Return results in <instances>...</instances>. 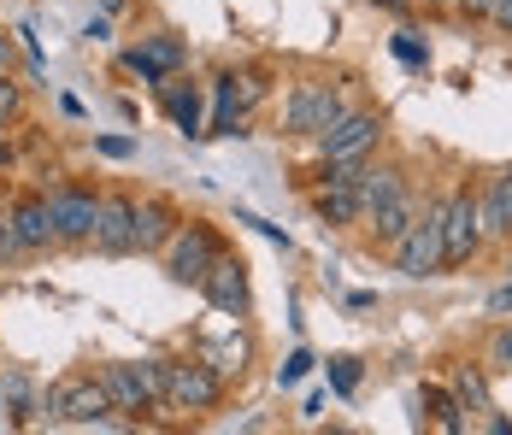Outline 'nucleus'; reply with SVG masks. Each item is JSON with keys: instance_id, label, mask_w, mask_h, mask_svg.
Returning a JSON list of instances; mask_svg holds the SVG:
<instances>
[{"instance_id": "1", "label": "nucleus", "mask_w": 512, "mask_h": 435, "mask_svg": "<svg viewBox=\"0 0 512 435\" xmlns=\"http://www.w3.org/2000/svg\"><path fill=\"white\" fill-rule=\"evenodd\" d=\"M354 112V95H348V83H336V77H307V83H295L289 100H283V136H301V142H318L336 118H348Z\"/></svg>"}, {"instance_id": "2", "label": "nucleus", "mask_w": 512, "mask_h": 435, "mask_svg": "<svg viewBox=\"0 0 512 435\" xmlns=\"http://www.w3.org/2000/svg\"><path fill=\"white\" fill-rule=\"evenodd\" d=\"M159 400H165V412H212L224 400V377L206 365L201 353L159 359Z\"/></svg>"}, {"instance_id": "3", "label": "nucleus", "mask_w": 512, "mask_h": 435, "mask_svg": "<svg viewBox=\"0 0 512 435\" xmlns=\"http://www.w3.org/2000/svg\"><path fill=\"white\" fill-rule=\"evenodd\" d=\"M395 253V271L401 277H442L448 271V259H442V194H430L424 206H418V218L407 224V236L389 247Z\"/></svg>"}, {"instance_id": "4", "label": "nucleus", "mask_w": 512, "mask_h": 435, "mask_svg": "<svg viewBox=\"0 0 512 435\" xmlns=\"http://www.w3.org/2000/svg\"><path fill=\"white\" fill-rule=\"evenodd\" d=\"M159 253H165V277H171V283L201 289V277L212 271V259L224 253V236H218L206 218H183V224H177V236L159 247Z\"/></svg>"}, {"instance_id": "5", "label": "nucleus", "mask_w": 512, "mask_h": 435, "mask_svg": "<svg viewBox=\"0 0 512 435\" xmlns=\"http://www.w3.org/2000/svg\"><path fill=\"white\" fill-rule=\"evenodd\" d=\"M42 412H48L53 424H106L112 418V394H106V383L95 371H71V377L48 383Z\"/></svg>"}, {"instance_id": "6", "label": "nucleus", "mask_w": 512, "mask_h": 435, "mask_svg": "<svg viewBox=\"0 0 512 435\" xmlns=\"http://www.w3.org/2000/svg\"><path fill=\"white\" fill-rule=\"evenodd\" d=\"M483 247V218H477V189L460 183V189L442 194V259H448V271L465 265L471 253Z\"/></svg>"}, {"instance_id": "7", "label": "nucleus", "mask_w": 512, "mask_h": 435, "mask_svg": "<svg viewBox=\"0 0 512 435\" xmlns=\"http://www.w3.org/2000/svg\"><path fill=\"white\" fill-rule=\"evenodd\" d=\"M383 142V112H348V118H336L324 136H318V153H324V165H365L371 153Z\"/></svg>"}, {"instance_id": "8", "label": "nucleus", "mask_w": 512, "mask_h": 435, "mask_svg": "<svg viewBox=\"0 0 512 435\" xmlns=\"http://www.w3.org/2000/svg\"><path fill=\"white\" fill-rule=\"evenodd\" d=\"M95 377L112 394V412H124V418H148V412L165 406L159 400V359H148V365H101Z\"/></svg>"}, {"instance_id": "9", "label": "nucleus", "mask_w": 512, "mask_h": 435, "mask_svg": "<svg viewBox=\"0 0 512 435\" xmlns=\"http://www.w3.org/2000/svg\"><path fill=\"white\" fill-rule=\"evenodd\" d=\"M48 212H53V236L65 247H89L95 242V218H101V194L95 189H77V183H59L48 194Z\"/></svg>"}, {"instance_id": "10", "label": "nucleus", "mask_w": 512, "mask_h": 435, "mask_svg": "<svg viewBox=\"0 0 512 435\" xmlns=\"http://www.w3.org/2000/svg\"><path fill=\"white\" fill-rule=\"evenodd\" d=\"M201 294L212 312H224V318H248V306H254V289H248V259H236V253H218L212 259V271L201 277Z\"/></svg>"}, {"instance_id": "11", "label": "nucleus", "mask_w": 512, "mask_h": 435, "mask_svg": "<svg viewBox=\"0 0 512 435\" xmlns=\"http://www.w3.org/2000/svg\"><path fill=\"white\" fill-rule=\"evenodd\" d=\"M359 165H324V189L312 194V212L324 218V224H336V230H348L359 224Z\"/></svg>"}, {"instance_id": "12", "label": "nucleus", "mask_w": 512, "mask_h": 435, "mask_svg": "<svg viewBox=\"0 0 512 435\" xmlns=\"http://www.w3.org/2000/svg\"><path fill=\"white\" fill-rule=\"evenodd\" d=\"M6 224H12V242H18V253L30 259V253H48V247H59V236H53V212H48V194H24L12 212H6Z\"/></svg>"}, {"instance_id": "13", "label": "nucleus", "mask_w": 512, "mask_h": 435, "mask_svg": "<svg viewBox=\"0 0 512 435\" xmlns=\"http://www.w3.org/2000/svg\"><path fill=\"white\" fill-rule=\"evenodd\" d=\"M189 65V48L177 42V36H148V42H136V48L124 53V71H136L142 83H165V77H177Z\"/></svg>"}, {"instance_id": "14", "label": "nucleus", "mask_w": 512, "mask_h": 435, "mask_svg": "<svg viewBox=\"0 0 512 435\" xmlns=\"http://www.w3.org/2000/svg\"><path fill=\"white\" fill-rule=\"evenodd\" d=\"M101 253H136V200L130 194H101V218H95V242Z\"/></svg>"}, {"instance_id": "15", "label": "nucleus", "mask_w": 512, "mask_h": 435, "mask_svg": "<svg viewBox=\"0 0 512 435\" xmlns=\"http://www.w3.org/2000/svg\"><path fill=\"white\" fill-rule=\"evenodd\" d=\"M418 206H424V200H418V189H401V194H389V200H383V206H377V212H365V218H359V224H365V230H371V242L377 247H395L401 242V236H407V224L412 218H418Z\"/></svg>"}, {"instance_id": "16", "label": "nucleus", "mask_w": 512, "mask_h": 435, "mask_svg": "<svg viewBox=\"0 0 512 435\" xmlns=\"http://www.w3.org/2000/svg\"><path fill=\"white\" fill-rule=\"evenodd\" d=\"M254 100H259L254 77L224 71V77H218V112H212V130H206V136H236V124H242V112H248Z\"/></svg>"}, {"instance_id": "17", "label": "nucleus", "mask_w": 512, "mask_h": 435, "mask_svg": "<svg viewBox=\"0 0 512 435\" xmlns=\"http://www.w3.org/2000/svg\"><path fill=\"white\" fill-rule=\"evenodd\" d=\"M177 224H183V212L171 200H142L136 206V253H159L177 236Z\"/></svg>"}, {"instance_id": "18", "label": "nucleus", "mask_w": 512, "mask_h": 435, "mask_svg": "<svg viewBox=\"0 0 512 435\" xmlns=\"http://www.w3.org/2000/svg\"><path fill=\"white\" fill-rule=\"evenodd\" d=\"M159 100H165V112H171V124H177L183 136H206L201 130V83L165 77V83H159Z\"/></svg>"}, {"instance_id": "19", "label": "nucleus", "mask_w": 512, "mask_h": 435, "mask_svg": "<svg viewBox=\"0 0 512 435\" xmlns=\"http://www.w3.org/2000/svg\"><path fill=\"white\" fill-rule=\"evenodd\" d=\"M354 189H359V218H365V212H377L389 194L407 189V171H401V165H359Z\"/></svg>"}, {"instance_id": "20", "label": "nucleus", "mask_w": 512, "mask_h": 435, "mask_svg": "<svg viewBox=\"0 0 512 435\" xmlns=\"http://www.w3.org/2000/svg\"><path fill=\"white\" fill-rule=\"evenodd\" d=\"M424 418L436 424V430H448V435H460L465 430V418H460V400H454V388H424Z\"/></svg>"}, {"instance_id": "21", "label": "nucleus", "mask_w": 512, "mask_h": 435, "mask_svg": "<svg viewBox=\"0 0 512 435\" xmlns=\"http://www.w3.org/2000/svg\"><path fill=\"white\" fill-rule=\"evenodd\" d=\"M454 400H460V412H495V406H489V383H483L477 365H460V371H454Z\"/></svg>"}, {"instance_id": "22", "label": "nucleus", "mask_w": 512, "mask_h": 435, "mask_svg": "<svg viewBox=\"0 0 512 435\" xmlns=\"http://www.w3.org/2000/svg\"><path fill=\"white\" fill-rule=\"evenodd\" d=\"M201 359L212 365V371H218V377H230V371H242V359H248V341H224V347H206Z\"/></svg>"}, {"instance_id": "23", "label": "nucleus", "mask_w": 512, "mask_h": 435, "mask_svg": "<svg viewBox=\"0 0 512 435\" xmlns=\"http://www.w3.org/2000/svg\"><path fill=\"white\" fill-rule=\"evenodd\" d=\"M330 388H336V394H354L359 388V359L354 353H336V359H330Z\"/></svg>"}, {"instance_id": "24", "label": "nucleus", "mask_w": 512, "mask_h": 435, "mask_svg": "<svg viewBox=\"0 0 512 435\" xmlns=\"http://www.w3.org/2000/svg\"><path fill=\"white\" fill-rule=\"evenodd\" d=\"M307 371H312V353H289V359H283V371H277V383L295 388L301 377H307Z\"/></svg>"}, {"instance_id": "25", "label": "nucleus", "mask_w": 512, "mask_h": 435, "mask_svg": "<svg viewBox=\"0 0 512 435\" xmlns=\"http://www.w3.org/2000/svg\"><path fill=\"white\" fill-rule=\"evenodd\" d=\"M489 359H495L501 371H512V324H507V330H495V341H489Z\"/></svg>"}, {"instance_id": "26", "label": "nucleus", "mask_w": 512, "mask_h": 435, "mask_svg": "<svg viewBox=\"0 0 512 435\" xmlns=\"http://www.w3.org/2000/svg\"><path fill=\"white\" fill-rule=\"evenodd\" d=\"M495 200H501V218H507V236H512V165L495 177Z\"/></svg>"}, {"instance_id": "27", "label": "nucleus", "mask_w": 512, "mask_h": 435, "mask_svg": "<svg viewBox=\"0 0 512 435\" xmlns=\"http://www.w3.org/2000/svg\"><path fill=\"white\" fill-rule=\"evenodd\" d=\"M489 6H495V0H454V12L471 18V24H483V18H489Z\"/></svg>"}, {"instance_id": "28", "label": "nucleus", "mask_w": 512, "mask_h": 435, "mask_svg": "<svg viewBox=\"0 0 512 435\" xmlns=\"http://www.w3.org/2000/svg\"><path fill=\"white\" fill-rule=\"evenodd\" d=\"M489 24H495L501 36H512V0H495V6H489Z\"/></svg>"}, {"instance_id": "29", "label": "nucleus", "mask_w": 512, "mask_h": 435, "mask_svg": "<svg viewBox=\"0 0 512 435\" xmlns=\"http://www.w3.org/2000/svg\"><path fill=\"white\" fill-rule=\"evenodd\" d=\"M6 259H24V253H18V242H12V224L0 218V265H6Z\"/></svg>"}, {"instance_id": "30", "label": "nucleus", "mask_w": 512, "mask_h": 435, "mask_svg": "<svg viewBox=\"0 0 512 435\" xmlns=\"http://www.w3.org/2000/svg\"><path fill=\"white\" fill-rule=\"evenodd\" d=\"M395 53H401V59H407V65H424V48H418V42H412V36H395Z\"/></svg>"}, {"instance_id": "31", "label": "nucleus", "mask_w": 512, "mask_h": 435, "mask_svg": "<svg viewBox=\"0 0 512 435\" xmlns=\"http://www.w3.org/2000/svg\"><path fill=\"white\" fill-rule=\"evenodd\" d=\"M101 153H106V159H130V142H124V136H106Z\"/></svg>"}, {"instance_id": "32", "label": "nucleus", "mask_w": 512, "mask_h": 435, "mask_svg": "<svg viewBox=\"0 0 512 435\" xmlns=\"http://www.w3.org/2000/svg\"><path fill=\"white\" fill-rule=\"evenodd\" d=\"M489 312H512V283H507V289L489 294Z\"/></svg>"}, {"instance_id": "33", "label": "nucleus", "mask_w": 512, "mask_h": 435, "mask_svg": "<svg viewBox=\"0 0 512 435\" xmlns=\"http://www.w3.org/2000/svg\"><path fill=\"white\" fill-rule=\"evenodd\" d=\"M0 71H12V36H0Z\"/></svg>"}, {"instance_id": "34", "label": "nucleus", "mask_w": 512, "mask_h": 435, "mask_svg": "<svg viewBox=\"0 0 512 435\" xmlns=\"http://www.w3.org/2000/svg\"><path fill=\"white\" fill-rule=\"evenodd\" d=\"M371 6H383V12H407V0H371Z\"/></svg>"}, {"instance_id": "35", "label": "nucleus", "mask_w": 512, "mask_h": 435, "mask_svg": "<svg viewBox=\"0 0 512 435\" xmlns=\"http://www.w3.org/2000/svg\"><path fill=\"white\" fill-rule=\"evenodd\" d=\"M118 6H124V0H101V12H106V18H112V12H118Z\"/></svg>"}, {"instance_id": "36", "label": "nucleus", "mask_w": 512, "mask_h": 435, "mask_svg": "<svg viewBox=\"0 0 512 435\" xmlns=\"http://www.w3.org/2000/svg\"><path fill=\"white\" fill-rule=\"evenodd\" d=\"M424 6H454V0H424Z\"/></svg>"}]
</instances>
